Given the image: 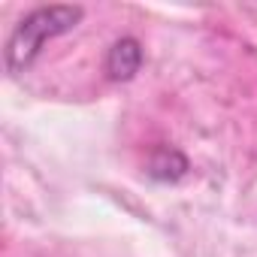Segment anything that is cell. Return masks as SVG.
Wrapping results in <instances>:
<instances>
[{"label": "cell", "instance_id": "1", "mask_svg": "<svg viewBox=\"0 0 257 257\" xmlns=\"http://www.w3.org/2000/svg\"><path fill=\"white\" fill-rule=\"evenodd\" d=\"M85 10L82 7H37L34 13H28L10 34L7 40V49H4V61H7V70L13 76L25 73L37 58L40 52L46 49V43L70 34L79 22H82Z\"/></svg>", "mask_w": 257, "mask_h": 257}, {"label": "cell", "instance_id": "3", "mask_svg": "<svg viewBox=\"0 0 257 257\" xmlns=\"http://www.w3.org/2000/svg\"><path fill=\"white\" fill-rule=\"evenodd\" d=\"M188 158L176 149H158L149 164V176L158 182H179L182 176H188Z\"/></svg>", "mask_w": 257, "mask_h": 257}, {"label": "cell", "instance_id": "2", "mask_svg": "<svg viewBox=\"0 0 257 257\" xmlns=\"http://www.w3.org/2000/svg\"><path fill=\"white\" fill-rule=\"evenodd\" d=\"M146 61V52H143V43L137 37H121L109 46L106 52V61H103V70L112 82H131L140 67Z\"/></svg>", "mask_w": 257, "mask_h": 257}]
</instances>
